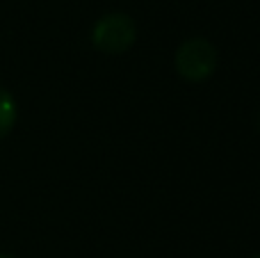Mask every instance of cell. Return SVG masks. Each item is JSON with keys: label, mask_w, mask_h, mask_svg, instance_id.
I'll return each instance as SVG.
<instances>
[{"label": "cell", "mask_w": 260, "mask_h": 258, "mask_svg": "<svg viewBox=\"0 0 260 258\" xmlns=\"http://www.w3.org/2000/svg\"><path fill=\"white\" fill-rule=\"evenodd\" d=\"M137 39V25L123 12L105 14L91 30V44L103 55H123Z\"/></svg>", "instance_id": "2"}, {"label": "cell", "mask_w": 260, "mask_h": 258, "mask_svg": "<svg viewBox=\"0 0 260 258\" xmlns=\"http://www.w3.org/2000/svg\"><path fill=\"white\" fill-rule=\"evenodd\" d=\"M16 119H18L16 99L12 96V91L0 87V140L12 133V128L16 126Z\"/></svg>", "instance_id": "3"}, {"label": "cell", "mask_w": 260, "mask_h": 258, "mask_svg": "<svg viewBox=\"0 0 260 258\" xmlns=\"http://www.w3.org/2000/svg\"><path fill=\"white\" fill-rule=\"evenodd\" d=\"M253 258H260V254H258V256H253Z\"/></svg>", "instance_id": "6"}, {"label": "cell", "mask_w": 260, "mask_h": 258, "mask_svg": "<svg viewBox=\"0 0 260 258\" xmlns=\"http://www.w3.org/2000/svg\"><path fill=\"white\" fill-rule=\"evenodd\" d=\"M0 258H16V256H12V254H0Z\"/></svg>", "instance_id": "4"}, {"label": "cell", "mask_w": 260, "mask_h": 258, "mask_svg": "<svg viewBox=\"0 0 260 258\" xmlns=\"http://www.w3.org/2000/svg\"><path fill=\"white\" fill-rule=\"evenodd\" d=\"M217 48L203 37H189L178 46L174 55V67L183 80L187 82H203L215 73L217 69Z\"/></svg>", "instance_id": "1"}, {"label": "cell", "mask_w": 260, "mask_h": 258, "mask_svg": "<svg viewBox=\"0 0 260 258\" xmlns=\"http://www.w3.org/2000/svg\"><path fill=\"white\" fill-rule=\"evenodd\" d=\"M258 128H260V117H258Z\"/></svg>", "instance_id": "5"}]
</instances>
